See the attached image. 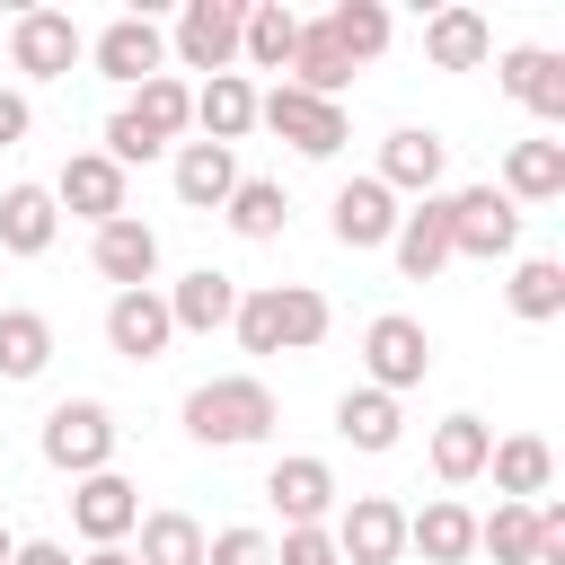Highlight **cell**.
<instances>
[{
  "instance_id": "16",
  "label": "cell",
  "mask_w": 565,
  "mask_h": 565,
  "mask_svg": "<svg viewBox=\"0 0 565 565\" xmlns=\"http://www.w3.org/2000/svg\"><path fill=\"white\" fill-rule=\"evenodd\" d=\"M441 168H450V141L424 132V124H406V132L380 141V168H371V177H380L388 194H415V203H424V194H441Z\"/></svg>"
},
{
  "instance_id": "2",
  "label": "cell",
  "mask_w": 565,
  "mask_h": 565,
  "mask_svg": "<svg viewBox=\"0 0 565 565\" xmlns=\"http://www.w3.org/2000/svg\"><path fill=\"white\" fill-rule=\"evenodd\" d=\"M185 124H194V88H185L177 71H159V79H141V88L115 106V124H106V159L132 177V168H141V159H159Z\"/></svg>"
},
{
  "instance_id": "8",
  "label": "cell",
  "mask_w": 565,
  "mask_h": 565,
  "mask_svg": "<svg viewBox=\"0 0 565 565\" xmlns=\"http://www.w3.org/2000/svg\"><path fill=\"white\" fill-rule=\"evenodd\" d=\"M335 565H397L406 556V503H388V494H353L344 512H335Z\"/></svg>"
},
{
  "instance_id": "37",
  "label": "cell",
  "mask_w": 565,
  "mask_h": 565,
  "mask_svg": "<svg viewBox=\"0 0 565 565\" xmlns=\"http://www.w3.org/2000/svg\"><path fill=\"white\" fill-rule=\"evenodd\" d=\"M132 565H203V521L194 512H141Z\"/></svg>"
},
{
  "instance_id": "36",
  "label": "cell",
  "mask_w": 565,
  "mask_h": 565,
  "mask_svg": "<svg viewBox=\"0 0 565 565\" xmlns=\"http://www.w3.org/2000/svg\"><path fill=\"white\" fill-rule=\"evenodd\" d=\"M503 300H512V318H530V327L565 318V265H556V256H521L512 282H503Z\"/></svg>"
},
{
  "instance_id": "34",
  "label": "cell",
  "mask_w": 565,
  "mask_h": 565,
  "mask_svg": "<svg viewBox=\"0 0 565 565\" xmlns=\"http://www.w3.org/2000/svg\"><path fill=\"white\" fill-rule=\"evenodd\" d=\"M318 26H327V35H335V53H344V62H353V71H362V62H380V53H388V9H380V0H335V9H327V18H318Z\"/></svg>"
},
{
  "instance_id": "1",
  "label": "cell",
  "mask_w": 565,
  "mask_h": 565,
  "mask_svg": "<svg viewBox=\"0 0 565 565\" xmlns=\"http://www.w3.org/2000/svg\"><path fill=\"white\" fill-rule=\"evenodd\" d=\"M327 327H335V309L309 282H256V291H238V318H230V335L247 353H309V344H327Z\"/></svg>"
},
{
  "instance_id": "28",
  "label": "cell",
  "mask_w": 565,
  "mask_h": 565,
  "mask_svg": "<svg viewBox=\"0 0 565 565\" xmlns=\"http://www.w3.org/2000/svg\"><path fill=\"white\" fill-rule=\"evenodd\" d=\"M194 124H203V141H247L256 132V88H247V71H221V79H203L194 88Z\"/></svg>"
},
{
  "instance_id": "27",
  "label": "cell",
  "mask_w": 565,
  "mask_h": 565,
  "mask_svg": "<svg viewBox=\"0 0 565 565\" xmlns=\"http://www.w3.org/2000/svg\"><path fill=\"white\" fill-rule=\"evenodd\" d=\"M494 194H503L512 212H521V203H556V194H565V141H512Z\"/></svg>"
},
{
  "instance_id": "44",
  "label": "cell",
  "mask_w": 565,
  "mask_h": 565,
  "mask_svg": "<svg viewBox=\"0 0 565 565\" xmlns=\"http://www.w3.org/2000/svg\"><path fill=\"white\" fill-rule=\"evenodd\" d=\"M9 556H18V539H9V530H0V565H9Z\"/></svg>"
},
{
  "instance_id": "18",
  "label": "cell",
  "mask_w": 565,
  "mask_h": 565,
  "mask_svg": "<svg viewBox=\"0 0 565 565\" xmlns=\"http://www.w3.org/2000/svg\"><path fill=\"white\" fill-rule=\"evenodd\" d=\"M106 344H115L124 362H159V353L177 344V318H168L159 282H150V291H115V300H106Z\"/></svg>"
},
{
  "instance_id": "3",
  "label": "cell",
  "mask_w": 565,
  "mask_h": 565,
  "mask_svg": "<svg viewBox=\"0 0 565 565\" xmlns=\"http://www.w3.org/2000/svg\"><path fill=\"white\" fill-rule=\"evenodd\" d=\"M274 424H282V406H274V388H265L256 371L203 380V388L185 397V433H194L203 450H247V441H265Z\"/></svg>"
},
{
  "instance_id": "25",
  "label": "cell",
  "mask_w": 565,
  "mask_h": 565,
  "mask_svg": "<svg viewBox=\"0 0 565 565\" xmlns=\"http://www.w3.org/2000/svg\"><path fill=\"white\" fill-rule=\"evenodd\" d=\"M177 203L185 212H221L230 203V185H238V150H221V141H177Z\"/></svg>"
},
{
  "instance_id": "23",
  "label": "cell",
  "mask_w": 565,
  "mask_h": 565,
  "mask_svg": "<svg viewBox=\"0 0 565 565\" xmlns=\"http://www.w3.org/2000/svg\"><path fill=\"white\" fill-rule=\"evenodd\" d=\"M486 468H494V494L503 503H547V486H556V450L539 433H503L486 450Z\"/></svg>"
},
{
  "instance_id": "41",
  "label": "cell",
  "mask_w": 565,
  "mask_h": 565,
  "mask_svg": "<svg viewBox=\"0 0 565 565\" xmlns=\"http://www.w3.org/2000/svg\"><path fill=\"white\" fill-rule=\"evenodd\" d=\"M26 124H35V106H26L18 88H0V150H18V141H26Z\"/></svg>"
},
{
  "instance_id": "33",
  "label": "cell",
  "mask_w": 565,
  "mask_h": 565,
  "mask_svg": "<svg viewBox=\"0 0 565 565\" xmlns=\"http://www.w3.org/2000/svg\"><path fill=\"white\" fill-rule=\"evenodd\" d=\"M44 362H53V318L0 309V380H44Z\"/></svg>"
},
{
  "instance_id": "19",
  "label": "cell",
  "mask_w": 565,
  "mask_h": 565,
  "mask_svg": "<svg viewBox=\"0 0 565 565\" xmlns=\"http://www.w3.org/2000/svg\"><path fill=\"white\" fill-rule=\"evenodd\" d=\"M494 79H503V97H521L539 124H565V53H547V44H512V53L494 62Z\"/></svg>"
},
{
  "instance_id": "22",
  "label": "cell",
  "mask_w": 565,
  "mask_h": 565,
  "mask_svg": "<svg viewBox=\"0 0 565 565\" xmlns=\"http://www.w3.org/2000/svg\"><path fill=\"white\" fill-rule=\"evenodd\" d=\"M406 547H415L424 565H468V556H477V512H468L459 494H433L424 512H406Z\"/></svg>"
},
{
  "instance_id": "29",
  "label": "cell",
  "mask_w": 565,
  "mask_h": 565,
  "mask_svg": "<svg viewBox=\"0 0 565 565\" xmlns=\"http://www.w3.org/2000/svg\"><path fill=\"white\" fill-rule=\"evenodd\" d=\"M486 450H494V424H486V415H441V424H433V477H441V486L486 477Z\"/></svg>"
},
{
  "instance_id": "38",
  "label": "cell",
  "mask_w": 565,
  "mask_h": 565,
  "mask_svg": "<svg viewBox=\"0 0 565 565\" xmlns=\"http://www.w3.org/2000/svg\"><path fill=\"white\" fill-rule=\"evenodd\" d=\"M530 547H539L530 503H494V512L477 521V556H494V565H530Z\"/></svg>"
},
{
  "instance_id": "42",
  "label": "cell",
  "mask_w": 565,
  "mask_h": 565,
  "mask_svg": "<svg viewBox=\"0 0 565 565\" xmlns=\"http://www.w3.org/2000/svg\"><path fill=\"white\" fill-rule=\"evenodd\" d=\"M9 565H71V547H62V539H18Z\"/></svg>"
},
{
  "instance_id": "31",
  "label": "cell",
  "mask_w": 565,
  "mask_h": 565,
  "mask_svg": "<svg viewBox=\"0 0 565 565\" xmlns=\"http://www.w3.org/2000/svg\"><path fill=\"white\" fill-rule=\"evenodd\" d=\"M335 433H344L353 450H397L406 406H397V397H380V388H344V397H335Z\"/></svg>"
},
{
  "instance_id": "20",
  "label": "cell",
  "mask_w": 565,
  "mask_h": 565,
  "mask_svg": "<svg viewBox=\"0 0 565 565\" xmlns=\"http://www.w3.org/2000/svg\"><path fill=\"white\" fill-rule=\"evenodd\" d=\"M388 256H397V274H406V282H433V274L450 265V194H424L415 212H397Z\"/></svg>"
},
{
  "instance_id": "26",
  "label": "cell",
  "mask_w": 565,
  "mask_h": 565,
  "mask_svg": "<svg viewBox=\"0 0 565 565\" xmlns=\"http://www.w3.org/2000/svg\"><path fill=\"white\" fill-rule=\"evenodd\" d=\"M486 53H494V26H486L477 9H459V0H450V9H433V18H424V62H433V71H477Z\"/></svg>"
},
{
  "instance_id": "21",
  "label": "cell",
  "mask_w": 565,
  "mask_h": 565,
  "mask_svg": "<svg viewBox=\"0 0 565 565\" xmlns=\"http://www.w3.org/2000/svg\"><path fill=\"white\" fill-rule=\"evenodd\" d=\"M159 300H168L177 335H221V327L238 318V282H230L221 265H194V274H185V282H168Z\"/></svg>"
},
{
  "instance_id": "32",
  "label": "cell",
  "mask_w": 565,
  "mask_h": 565,
  "mask_svg": "<svg viewBox=\"0 0 565 565\" xmlns=\"http://www.w3.org/2000/svg\"><path fill=\"white\" fill-rule=\"evenodd\" d=\"M291 44H300V18H291L282 0H247V18H238V62L282 71V62H291Z\"/></svg>"
},
{
  "instance_id": "5",
  "label": "cell",
  "mask_w": 565,
  "mask_h": 565,
  "mask_svg": "<svg viewBox=\"0 0 565 565\" xmlns=\"http://www.w3.org/2000/svg\"><path fill=\"white\" fill-rule=\"evenodd\" d=\"M362 388H380V397H406V388H424V371H433V335H424V318H406V309H380L371 327H362Z\"/></svg>"
},
{
  "instance_id": "12",
  "label": "cell",
  "mask_w": 565,
  "mask_h": 565,
  "mask_svg": "<svg viewBox=\"0 0 565 565\" xmlns=\"http://www.w3.org/2000/svg\"><path fill=\"white\" fill-rule=\"evenodd\" d=\"M265 494H274L282 530H327V521H335V468L309 459V450L274 459V468H265Z\"/></svg>"
},
{
  "instance_id": "14",
  "label": "cell",
  "mask_w": 565,
  "mask_h": 565,
  "mask_svg": "<svg viewBox=\"0 0 565 565\" xmlns=\"http://www.w3.org/2000/svg\"><path fill=\"white\" fill-rule=\"evenodd\" d=\"M88 62H97V79H115V88H141V79H159V62H168V35L132 9V18H115V26H97L88 35Z\"/></svg>"
},
{
  "instance_id": "6",
  "label": "cell",
  "mask_w": 565,
  "mask_h": 565,
  "mask_svg": "<svg viewBox=\"0 0 565 565\" xmlns=\"http://www.w3.org/2000/svg\"><path fill=\"white\" fill-rule=\"evenodd\" d=\"M256 124H274L300 159H335V150L353 141V115L327 106V97H300V88H265V97H256Z\"/></svg>"
},
{
  "instance_id": "4",
  "label": "cell",
  "mask_w": 565,
  "mask_h": 565,
  "mask_svg": "<svg viewBox=\"0 0 565 565\" xmlns=\"http://www.w3.org/2000/svg\"><path fill=\"white\" fill-rule=\"evenodd\" d=\"M115 406L106 397H62L53 415H44V433H35V450H44V468H62L71 486L79 477H97V468H115Z\"/></svg>"
},
{
  "instance_id": "35",
  "label": "cell",
  "mask_w": 565,
  "mask_h": 565,
  "mask_svg": "<svg viewBox=\"0 0 565 565\" xmlns=\"http://www.w3.org/2000/svg\"><path fill=\"white\" fill-rule=\"evenodd\" d=\"M221 221H230L238 238H282V221H291V194H282L274 177H238V185H230V203H221Z\"/></svg>"
},
{
  "instance_id": "43",
  "label": "cell",
  "mask_w": 565,
  "mask_h": 565,
  "mask_svg": "<svg viewBox=\"0 0 565 565\" xmlns=\"http://www.w3.org/2000/svg\"><path fill=\"white\" fill-rule=\"evenodd\" d=\"M79 565H132V547H88Z\"/></svg>"
},
{
  "instance_id": "11",
  "label": "cell",
  "mask_w": 565,
  "mask_h": 565,
  "mask_svg": "<svg viewBox=\"0 0 565 565\" xmlns=\"http://www.w3.org/2000/svg\"><path fill=\"white\" fill-rule=\"evenodd\" d=\"M238 18H247V0H185V9H177V35H168L177 62L221 79V71L238 62Z\"/></svg>"
},
{
  "instance_id": "30",
  "label": "cell",
  "mask_w": 565,
  "mask_h": 565,
  "mask_svg": "<svg viewBox=\"0 0 565 565\" xmlns=\"http://www.w3.org/2000/svg\"><path fill=\"white\" fill-rule=\"evenodd\" d=\"M53 238H62L53 194H44V185H9V194H0V247H9V256H44Z\"/></svg>"
},
{
  "instance_id": "40",
  "label": "cell",
  "mask_w": 565,
  "mask_h": 565,
  "mask_svg": "<svg viewBox=\"0 0 565 565\" xmlns=\"http://www.w3.org/2000/svg\"><path fill=\"white\" fill-rule=\"evenodd\" d=\"M274 565H335V539L327 530H282L274 539Z\"/></svg>"
},
{
  "instance_id": "15",
  "label": "cell",
  "mask_w": 565,
  "mask_h": 565,
  "mask_svg": "<svg viewBox=\"0 0 565 565\" xmlns=\"http://www.w3.org/2000/svg\"><path fill=\"white\" fill-rule=\"evenodd\" d=\"M327 230H335V247L371 256V247H388V238H397V194H388L380 177H344V185H335V203H327Z\"/></svg>"
},
{
  "instance_id": "7",
  "label": "cell",
  "mask_w": 565,
  "mask_h": 565,
  "mask_svg": "<svg viewBox=\"0 0 565 565\" xmlns=\"http://www.w3.org/2000/svg\"><path fill=\"white\" fill-rule=\"evenodd\" d=\"M44 194H53V212H79L88 230H106V221H124V203H132V177H124L106 150H71V159H62V177H53Z\"/></svg>"
},
{
  "instance_id": "17",
  "label": "cell",
  "mask_w": 565,
  "mask_h": 565,
  "mask_svg": "<svg viewBox=\"0 0 565 565\" xmlns=\"http://www.w3.org/2000/svg\"><path fill=\"white\" fill-rule=\"evenodd\" d=\"M88 265H97L115 291H150V282H159V230L124 212V221H106V230L88 238Z\"/></svg>"
},
{
  "instance_id": "10",
  "label": "cell",
  "mask_w": 565,
  "mask_h": 565,
  "mask_svg": "<svg viewBox=\"0 0 565 565\" xmlns=\"http://www.w3.org/2000/svg\"><path fill=\"white\" fill-rule=\"evenodd\" d=\"M71 530H79L88 547H124V539L141 530V486L115 477V468L79 477V486H71Z\"/></svg>"
},
{
  "instance_id": "13",
  "label": "cell",
  "mask_w": 565,
  "mask_h": 565,
  "mask_svg": "<svg viewBox=\"0 0 565 565\" xmlns=\"http://www.w3.org/2000/svg\"><path fill=\"white\" fill-rule=\"evenodd\" d=\"M79 53H88V35L71 26V9H18V26H9V62H18L26 79H62Z\"/></svg>"
},
{
  "instance_id": "24",
  "label": "cell",
  "mask_w": 565,
  "mask_h": 565,
  "mask_svg": "<svg viewBox=\"0 0 565 565\" xmlns=\"http://www.w3.org/2000/svg\"><path fill=\"white\" fill-rule=\"evenodd\" d=\"M291 79L282 88H300V97H327V106H344V88H353V62L335 53V35L318 26V18H300V44H291V62H282Z\"/></svg>"
},
{
  "instance_id": "9",
  "label": "cell",
  "mask_w": 565,
  "mask_h": 565,
  "mask_svg": "<svg viewBox=\"0 0 565 565\" xmlns=\"http://www.w3.org/2000/svg\"><path fill=\"white\" fill-rule=\"evenodd\" d=\"M512 247H521V212H512L494 185H459V194H450V256L494 265V256H512Z\"/></svg>"
},
{
  "instance_id": "39",
  "label": "cell",
  "mask_w": 565,
  "mask_h": 565,
  "mask_svg": "<svg viewBox=\"0 0 565 565\" xmlns=\"http://www.w3.org/2000/svg\"><path fill=\"white\" fill-rule=\"evenodd\" d=\"M203 565H274V539L265 530H212L203 539Z\"/></svg>"
}]
</instances>
